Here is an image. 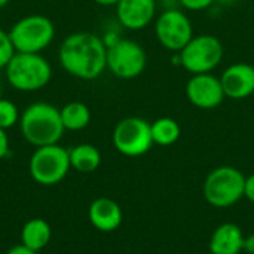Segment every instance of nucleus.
I'll return each mask as SVG.
<instances>
[{
    "label": "nucleus",
    "instance_id": "obj_1",
    "mask_svg": "<svg viewBox=\"0 0 254 254\" xmlns=\"http://www.w3.org/2000/svg\"><path fill=\"white\" fill-rule=\"evenodd\" d=\"M58 58L68 74L82 80H94L107 67V46L100 36L77 31L63 40Z\"/></svg>",
    "mask_w": 254,
    "mask_h": 254
},
{
    "label": "nucleus",
    "instance_id": "obj_2",
    "mask_svg": "<svg viewBox=\"0 0 254 254\" xmlns=\"http://www.w3.org/2000/svg\"><path fill=\"white\" fill-rule=\"evenodd\" d=\"M19 128L24 138L36 147L58 144L65 131L60 110L43 101L33 103L22 112Z\"/></svg>",
    "mask_w": 254,
    "mask_h": 254
},
{
    "label": "nucleus",
    "instance_id": "obj_3",
    "mask_svg": "<svg viewBox=\"0 0 254 254\" xmlns=\"http://www.w3.org/2000/svg\"><path fill=\"white\" fill-rule=\"evenodd\" d=\"M4 70L9 83L22 92L39 91L52 77L51 64L40 54L16 52Z\"/></svg>",
    "mask_w": 254,
    "mask_h": 254
},
{
    "label": "nucleus",
    "instance_id": "obj_4",
    "mask_svg": "<svg viewBox=\"0 0 254 254\" xmlns=\"http://www.w3.org/2000/svg\"><path fill=\"white\" fill-rule=\"evenodd\" d=\"M246 176L235 167L213 170L204 182V198L216 208H228L244 196Z\"/></svg>",
    "mask_w": 254,
    "mask_h": 254
},
{
    "label": "nucleus",
    "instance_id": "obj_5",
    "mask_svg": "<svg viewBox=\"0 0 254 254\" xmlns=\"http://www.w3.org/2000/svg\"><path fill=\"white\" fill-rule=\"evenodd\" d=\"M16 52L40 54L55 37V25L45 15H28L18 19L9 31Z\"/></svg>",
    "mask_w": 254,
    "mask_h": 254
},
{
    "label": "nucleus",
    "instance_id": "obj_6",
    "mask_svg": "<svg viewBox=\"0 0 254 254\" xmlns=\"http://www.w3.org/2000/svg\"><path fill=\"white\" fill-rule=\"evenodd\" d=\"M70 168L68 150L58 144L37 147L28 164L30 176L34 182L43 186H54L60 183Z\"/></svg>",
    "mask_w": 254,
    "mask_h": 254
},
{
    "label": "nucleus",
    "instance_id": "obj_7",
    "mask_svg": "<svg viewBox=\"0 0 254 254\" xmlns=\"http://www.w3.org/2000/svg\"><path fill=\"white\" fill-rule=\"evenodd\" d=\"M180 64L192 74L213 71L223 58L222 42L211 34L193 36L179 52Z\"/></svg>",
    "mask_w": 254,
    "mask_h": 254
},
{
    "label": "nucleus",
    "instance_id": "obj_8",
    "mask_svg": "<svg viewBox=\"0 0 254 254\" xmlns=\"http://www.w3.org/2000/svg\"><path fill=\"white\" fill-rule=\"evenodd\" d=\"M112 138L116 150L129 158L143 156L155 144L150 124L146 119L137 116L122 119L115 127Z\"/></svg>",
    "mask_w": 254,
    "mask_h": 254
},
{
    "label": "nucleus",
    "instance_id": "obj_9",
    "mask_svg": "<svg viewBox=\"0 0 254 254\" xmlns=\"http://www.w3.org/2000/svg\"><path fill=\"white\" fill-rule=\"evenodd\" d=\"M147 65L143 46L131 39H119L107 46V68L119 79L138 77Z\"/></svg>",
    "mask_w": 254,
    "mask_h": 254
},
{
    "label": "nucleus",
    "instance_id": "obj_10",
    "mask_svg": "<svg viewBox=\"0 0 254 254\" xmlns=\"http://www.w3.org/2000/svg\"><path fill=\"white\" fill-rule=\"evenodd\" d=\"M155 34L165 49L179 54L193 37V27L185 12L167 9L155 22Z\"/></svg>",
    "mask_w": 254,
    "mask_h": 254
},
{
    "label": "nucleus",
    "instance_id": "obj_11",
    "mask_svg": "<svg viewBox=\"0 0 254 254\" xmlns=\"http://www.w3.org/2000/svg\"><path fill=\"white\" fill-rule=\"evenodd\" d=\"M186 95L195 107L202 110L216 109L225 100L222 82L211 73L192 74L186 85Z\"/></svg>",
    "mask_w": 254,
    "mask_h": 254
},
{
    "label": "nucleus",
    "instance_id": "obj_12",
    "mask_svg": "<svg viewBox=\"0 0 254 254\" xmlns=\"http://www.w3.org/2000/svg\"><path fill=\"white\" fill-rule=\"evenodd\" d=\"M225 97L232 100L249 98L254 92V67L246 63L229 65L220 76Z\"/></svg>",
    "mask_w": 254,
    "mask_h": 254
},
{
    "label": "nucleus",
    "instance_id": "obj_13",
    "mask_svg": "<svg viewBox=\"0 0 254 254\" xmlns=\"http://www.w3.org/2000/svg\"><path fill=\"white\" fill-rule=\"evenodd\" d=\"M119 22L128 30H141L147 27L156 13L155 0H119L116 4Z\"/></svg>",
    "mask_w": 254,
    "mask_h": 254
},
{
    "label": "nucleus",
    "instance_id": "obj_14",
    "mask_svg": "<svg viewBox=\"0 0 254 254\" xmlns=\"http://www.w3.org/2000/svg\"><path fill=\"white\" fill-rule=\"evenodd\" d=\"M88 217L95 229L101 232H113L122 223V210L113 199L98 198L89 205Z\"/></svg>",
    "mask_w": 254,
    "mask_h": 254
},
{
    "label": "nucleus",
    "instance_id": "obj_15",
    "mask_svg": "<svg viewBox=\"0 0 254 254\" xmlns=\"http://www.w3.org/2000/svg\"><path fill=\"white\" fill-rule=\"evenodd\" d=\"M244 234L235 223L220 225L211 235V254H240L244 250Z\"/></svg>",
    "mask_w": 254,
    "mask_h": 254
},
{
    "label": "nucleus",
    "instance_id": "obj_16",
    "mask_svg": "<svg viewBox=\"0 0 254 254\" xmlns=\"http://www.w3.org/2000/svg\"><path fill=\"white\" fill-rule=\"evenodd\" d=\"M51 226L43 219H31L28 220L21 231V241L25 247L40 252L51 241Z\"/></svg>",
    "mask_w": 254,
    "mask_h": 254
},
{
    "label": "nucleus",
    "instance_id": "obj_17",
    "mask_svg": "<svg viewBox=\"0 0 254 254\" xmlns=\"http://www.w3.org/2000/svg\"><path fill=\"white\" fill-rule=\"evenodd\" d=\"M68 155L71 168L79 173H92L101 164V155L98 149L88 143L74 146L71 150H68Z\"/></svg>",
    "mask_w": 254,
    "mask_h": 254
},
{
    "label": "nucleus",
    "instance_id": "obj_18",
    "mask_svg": "<svg viewBox=\"0 0 254 254\" xmlns=\"http://www.w3.org/2000/svg\"><path fill=\"white\" fill-rule=\"evenodd\" d=\"M61 121L64 125V129L68 131H80L88 127L91 122V110L86 104L80 101H71L67 103L61 110Z\"/></svg>",
    "mask_w": 254,
    "mask_h": 254
},
{
    "label": "nucleus",
    "instance_id": "obj_19",
    "mask_svg": "<svg viewBox=\"0 0 254 254\" xmlns=\"http://www.w3.org/2000/svg\"><path fill=\"white\" fill-rule=\"evenodd\" d=\"M152 128V138L155 144L159 146H171L180 138V125L171 118H159L153 124Z\"/></svg>",
    "mask_w": 254,
    "mask_h": 254
},
{
    "label": "nucleus",
    "instance_id": "obj_20",
    "mask_svg": "<svg viewBox=\"0 0 254 254\" xmlns=\"http://www.w3.org/2000/svg\"><path fill=\"white\" fill-rule=\"evenodd\" d=\"M19 112L18 107L4 98H0V128L1 129H9L12 128L16 122H19Z\"/></svg>",
    "mask_w": 254,
    "mask_h": 254
},
{
    "label": "nucleus",
    "instance_id": "obj_21",
    "mask_svg": "<svg viewBox=\"0 0 254 254\" xmlns=\"http://www.w3.org/2000/svg\"><path fill=\"white\" fill-rule=\"evenodd\" d=\"M15 54L16 51L10 40L9 33L0 28V68H6V65L9 64V61L13 58Z\"/></svg>",
    "mask_w": 254,
    "mask_h": 254
},
{
    "label": "nucleus",
    "instance_id": "obj_22",
    "mask_svg": "<svg viewBox=\"0 0 254 254\" xmlns=\"http://www.w3.org/2000/svg\"><path fill=\"white\" fill-rule=\"evenodd\" d=\"M216 0H179V3L188 10H204L208 9Z\"/></svg>",
    "mask_w": 254,
    "mask_h": 254
},
{
    "label": "nucleus",
    "instance_id": "obj_23",
    "mask_svg": "<svg viewBox=\"0 0 254 254\" xmlns=\"http://www.w3.org/2000/svg\"><path fill=\"white\" fill-rule=\"evenodd\" d=\"M9 153V137L6 134V129L0 128V159L6 158Z\"/></svg>",
    "mask_w": 254,
    "mask_h": 254
},
{
    "label": "nucleus",
    "instance_id": "obj_24",
    "mask_svg": "<svg viewBox=\"0 0 254 254\" xmlns=\"http://www.w3.org/2000/svg\"><path fill=\"white\" fill-rule=\"evenodd\" d=\"M244 196L254 202V174L246 177V188H244Z\"/></svg>",
    "mask_w": 254,
    "mask_h": 254
},
{
    "label": "nucleus",
    "instance_id": "obj_25",
    "mask_svg": "<svg viewBox=\"0 0 254 254\" xmlns=\"http://www.w3.org/2000/svg\"><path fill=\"white\" fill-rule=\"evenodd\" d=\"M6 254H37V252H34V250H31V249L25 247L24 244H19V246L12 247V249H10V250H9Z\"/></svg>",
    "mask_w": 254,
    "mask_h": 254
},
{
    "label": "nucleus",
    "instance_id": "obj_26",
    "mask_svg": "<svg viewBox=\"0 0 254 254\" xmlns=\"http://www.w3.org/2000/svg\"><path fill=\"white\" fill-rule=\"evenodd\" d=\"M244 252L254 254V235H250L244 240Z\"/></svg>",
    "mask_w": 254,
    "mask_h": 254
},
{
    "label": "nucleus",
    "instance_id": "obj_27",
    "mask_svg": "<svg viewBox=\"0 0 254 254\" xmlns=\"http://www.w3.org/2000/svg\"><path fill=\"white\" fill-rule=\"evenodd\" d=\"M94 1L101 6H116L119 3V0H94Z\"/></svg>",
    "mask_w": 254,
    "mask_h": 254
},
{
    "label": "nucleus",
    "instance_id": "obj_28",
    "mask_svg": "<svg viewBox=\"0 0 254 254\" xmlns=\"http://www.w3.org/2000/svg\"><path fill=\"white\" fill-rule=\"evenodd\" d=\"M216 1H219L220 4H234L237 0H216Z\"/></svg>",
    "mask_w": 254,
    "mask_h": 254
},
{
    "label": "nucleus",
    "instance_id": "obj_29",
    "mask_svg": "<svg viewBox=\"0 0 254 254\" xmlns=\"http://www.w3.org/2000/svg\"><path fill=\"white\" fill-rule=\"evenodd\" d=\"M7 3H9V0H0V9H1V7H4Z\"/></svg>",
    "mask_w": 254,
    "mask_h": 254
},
{
    "label": "nucleus",
    "instance_id": "obj_30",
    "mask_svg": "<svg viewBox=\"0 0 254 254\" xmlns=\"http://www.w3.org/2000/svg\"><path fill=\"white\" fill-rule=\"evenodd\" d=\"M0 92H1V86H0Z\"/></svg>",
    "mask_w": 254,
    "mask_h": 254
}]
</instances>
